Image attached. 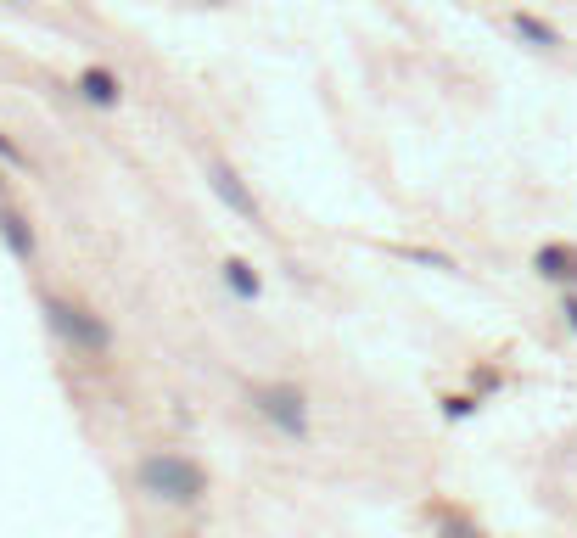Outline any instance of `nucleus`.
I'll list each match as a JSON object with an SVG mask.
<instances>
[{"label": "nucleus", "mask_w": 577, "mask_h": 538, "mask_svg": "<svg viewBox=\"0 0 577 538\" xmlns=\"http://www.w3.org/2000/svg\"><path fill=\"white\" fill-rule=\"evenodd\" d=\"M135 482H141L152 499H163V505H191V499L208 494V471L197 466V460H185V454L174 449H152L141 454V466H135Z\"/></svg>", "instance_id": "f257e3e1"}, {"label": "nucleus", "mask_w": 577, "mask_h": 538, "mask_svg": "<svg viewBox=\"0 0 577 538\" xmlns=\"http://www.w3.org/2000/svg\"><path fill=\"white\" fill-rule=\"evenodd\" d=\"M253 404L258 415H264L275 432H286V438H309V393L292 382H269V387H253Z\"/></svg>", "instance_id": "f03ea898"}, {"label": "nucleus", "mask_w": 577, "mask_h": 538, "mask_svg": "<svg viewBox=\"0 0 577 538\" xmlns=\"http://www.w3.org/2000/svg\"><path fill=\"white\" fill-rule=\"evenodd\" d=\"M45 314H51V326L62 331V337L79 348V354H107V326H101L96 314L85 309V303H73V298H45Z\"/></svg>", "instance_id": "7ed1b4c3"}, {"label": "nucleus", "mask_w": 577, "mask_h": 538, "mask_svg": "<svg viewBox=\"0 0 577 538\" xmlns=\"http://www.w3.org/2000/svg\"><path fill=\"white\" fill-rule=\"evenodd\" d=\"M208 180H213V197L225 202V208H236L241 219H247V225H258V219H264V208H258V197H253V191H247V180H241V174L230 169V163H213V169H208Z\"/></svg>", "instance_id": "20e7f679"}, {"label": "nucleus", "mask_w": 577, "mask_h": 538, "mask_svg": "<svg viewBox=\"0 0 577 538\" xmlns=\"http://www.w3.org/2000/svg\"><path fill=\"white\" fill-rule=\"evenodd\" d=\"M79 96H85L90 107H118L124 85H118V73H107V68H85L79 73Z\"/></svg>", "instance_id": "39448f33"}, {"label": "nucleus", "mask_w": 577, "mask_h": 538, "mask_svg": "<svg viewBox=\"0 0 577 538\" xmlns=\"http://www.w3.org/2000/svg\"><path fill=\"white\" fill-rule=\"evenodd\" d=\"M0 236L12 241V253H17V258H34V253H40V241H34L29 219H23L12 202H0Z\"/></svg>", "instance_id": "423d86ee"}, {"label": "nucleus", "mask_w": 577, "mask_h": 538, "mask_svg": "<svg viewBox=\"0 0 577 538\" xmlns=\"http://www.w3.org/2000/svg\"><path fill=\"white\" fill-rule=\"evenodd\" d=\"M219 275H225V286L236 292L241 303H258V298H264V281H258V269L247 264V258H225V269H219Z\"/></svg>", "instance_id": "0eeeda50"}, {"label": "nucleus", "mask_w": 577, "mask_h": 538, "mask_svg": "<svg viewBox=\"0 0 577 538\" xmlns=\"http://www.w3.org/2000/svg\"><path fill=\"white\" fill-rule=\"evenodd\" d=\"M538 275H549V281H577V253L544 247V253H538Z\"/></svg>", "instance_id": "6e6552de"}, {"label": "nucleus", "mask_w": 577, "mask_h": 538, "mask_svg": "<svg viewBox=\"0 0 577 538\" xmlns=\"http://www.w3.org/2000/svg\"><path fill=\"white\" fill-rule=\"evenodd\" d=\"M510 23H516V34H521V40H533L538 51H549V45H561V40H555V29H549V23H538L533 12H516Z\"/></svg>", "instance_id": "1a4fd4ad"}, {"label": "nucleus", "mask_w": 577, "mask_h": 538, "mask_svg": "<svg viewBox=\"0 0 577 538\" xmlns=\"http://www.w3.org/2000/svg\"><path fill=\"white\" fill-rule=\"evenodd\" d=\"M0 163H12V169H23V152H17V146L6 141V135H0Z\"/></svg>", "instance_id": "9d476101"}, {"label": "nucleus", "mask_w": 577, "mask_h": 538, "mask_svg": "<svg viewBox=\"0 0 577 538\" xmlns=\"http://www.w3.org/2000/svg\"><path fill=\"white\" fill-rule=\"evenodd\" d=\"M443 538H482V533L471 522H449V527H443Z\"/></svg>", "instance_id": "9b49d317"}, {"label": "nucleus", "mask_w": 577, "mask_h": 538, "mask_svg": "<svg viewBox=\"0 0 577 538\" xmlns=\"http://www.w3.org/2000/svg\"><path fill=\"white\" fill-rule=\"evenodd\" d=\"M566 314H572V331H577V298H566Z\"/></svg>", "instance_id": "f8f14e48"}, {"label": "nucleus", "mask_w": 577, "mask_h": 538, "mask_svg": "<svg viewBox=\"0 0 577 538\" xmlns=\"http://www.w3.org/2000/svg\"><path fill=\"white\" fill-rule=\"evenodd\" d=\"M213 6H219V0H213Z\"/></svg>", "instance_id": "ddd939ff"}]
</instances>
